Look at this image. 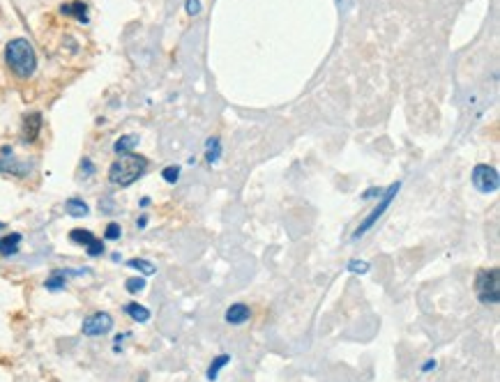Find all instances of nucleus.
<instances>
[{
    "instance_id": "nucleus-1",
    "label": "nucleus",
    "mask_w": 500,
    "mask_h": 382,
    "mask_svg": "<svg viewBox=\"0 0 500 382\" xmlns=\"http://www.w3.org/2000/svg\"><path fill=\"white\" fill-rule=\"evenodd\" d=\"M148 169V159L141 155H120L118 159L111 164L109 169V180L111 184H118V187H129L134 184Z\"/></svg>"
},
{
    "instance_id": "nucleus-2",
    "label": "nucleus",
    "mask_w": 500,
    "mask_h": 382,
    "mask_svg": "<svg viewBox=\"0 0 500 382\" xmlns=\"http://www.w3.org/2000/svg\"><path fill=\"white\" fill-rule=\"evenodd\" d=\"M5 60L9 64V69L21 79L33 77V72L37 67V55H35L33 44L28 40H21V37L12 40L5 46Z\"/></svg>"
},
{
    "instance_id": "nucleus-3",
    "label": "nucleus",
    "mask_w": 500,
    "mask_h": 382,
    "mask_svg": "<svg viewBox=\"0 0 500 382\" xmlns=\"http://www.w3.org/2000/svg\"><path fill=\"white\" fill-rule=\"evenodd\" d=\"M475 293L482 304H498L500 302V269H482L475 276Z\"/></svg>"
},
{
    "instance_id": "nucleus-4",
    "label": "nucleus",
    "mask_w": 500,
    "mask_h": 382,
    "mask_svg": "<svg viewBox=\"0 0 500 382\" xmlns=\"http://www.w3.org/2000/svg\"><path fill=\"white\" fill-rule=\"evenodd\" d=\"M399 189H401V182H392L390 187H387V189L383 191V196H381V198H378V205H376V208H374L372 212L367 214V217H365V221L360 223V226H357V230L353 232V240H360V237H362V235H367V232L376 226V223H378V219H381L383 214H385V210L392 205L394 196L399 193Z\"/></svg>"
},
{
    "instance_id": "nucleus-5",
    "label": "nucleus",
    "mask_w": 500,
    "mask_h": 382,
    "mask_svg": "<svg viewBox=\"0 0 500 382\" xmlns=\"http://www.w3.org/2000/svg\"><path fill=\"white\" fill-rule=\"evenodd\" d=\"M473 184H475V189L482 193H496L500 187V175L494 166L477 164L473 169Z\"/></svg>"
},
{
    "instance_id": "nucleus-6",
    "label": "nucleus",
    "mask_w": 500,
    "mask_h": 382,
    "mask_svg": "<svg viewBox=\"0 0 500 382\" xmlns=\"http://www.w3.org/2000/svg\"><path fill=\"white\" fill-rule=\"evenodd\" d=\"M111 330H113V318L104 311L92 313L83 320V334H86V337H104Z\"/></svg>"
},
{
    "instance_id": "nucleus-7",
    "label": "nucleus",
    "mask_w": 500,
    "mask_h": 382,
    "mask_svg": "<svg viewBox=\"0 0 500 382\" xmlns=\"http://www.w3.org/2000/svg\"><path fill=\"white\" fill-rule=\"evenodd\" d=\"M42 132V116L40 113H30L23 118V138L28 143L37 141V136Z\"/></svg>"
},
{
    "instance_id": "nucleus-8",
    "label": "nucleus",
    "mask_w": 500,
    "mask_h": 382,
    "mask_svg": "<svg viewBox=\"0 0 500 382\" xmlns=\"http://www.w3.org/2000/svg\"><path fill=\"white\" fill-rule=\"evenodd\" d=\"M249 315H252V311H249V306L243 304V302H238V304H230L228 309H226V322L228 325H243L249 320Z\"/></svg>"
},
{
    "instance_id": "nucleus-9",
    "label": "nucleus",
    "mask_w": 500,
    "mask_h": 382,
    "mask_svg": "<svg viewBox=\"0 0 500 382\" xmlns=\"http://www.w3.org/2000/svg\"><path fill=\"white\" fill-rule=\"evenodd\" d=\"M60 12L62 14H67V16H74V18H79L81 23H88V5L86 3H65L60 7Z\"/></svg>"
},
{
    "instance_id": "nucleus-10",
    "label": "nucleus",
    "mask_w": 500,
    "mask_h": 382,
    "mask_svg": "<svg viewBox=\"0 0 500 382\" xmlns=\"http://www.w3.org/2000/svg\"><path fill=\"white\" fill-rule=\"evenodd\" d=\"M18 247H21V235L18 232H9V235L0 240V254L3 256H14Z\"/></svg>"
},
{
    "instance_id": "nucleus-11",
    "label": "nucleus",
    "mask_w": 500,
    "mask_h": 382,
    "mask_svg": "<svg viewBox=\"0 0 500 382\" xmlns=\"http://www.w3.org/2000/svg\"><path fill=\"white\" fill-rule=\"evenodd\" d=\"M138 145V136L136 134H127V136H120L116 145H113V152L116 155H129Z\"/></svg>"
},
{
    "instance_id": "nucleus-12",
    "label": "nucleus",
    "mask_w": 500,
    "mask_h": 382,
    "mask_svg": "<svg viewBox=\"0 0 500 382\" xmlns=\"http://www.w3.org/2000/svg\"><path fill=\"white\" fill-rule=\"evenodd\" d=\"M65 210H67L70 217H88V212H90L88 203L81 198H70L65 203Z\"/></svg>"
},
{
    "instance_id": "nucleus-13",
    "label": "nucleus",
    "mask_w": 500,
    "mask_h": 382,
    "mask_svg": "<svg viewBox=\"0 0 500 382\" xmlns=\"http://www.w3.org/2000/svg\"><path fill=\"white\" fill-rule=\"evenodd\" d=\"M221 157V141L217 136H212L210 141L206 143V162L208 164H217Z\"/></svg>"
},
{
    "instance_id": "nucleus-14",
    "label": "nucleus",
    "mask_w": 500,
    "mask_h": 382,
    "mask_svg": "<svg viewBox=\"0 0 500 382\" xmlns=\"http://www.w3.org/2000/svg\"><path fill=\"white\" fill-rule=\"evenodd\" d=\"M125 311L132 315V320L136 322H145V320H150V311L145 309V306H141L138 302H132V304H127L125 306Z\"/></svg>"
},
{
    "instance_id": "nucleus-15",
    "label": "nucleus",
    "mask_w": 500,
    "mask_h": 382,
    "mask_svg": "<svg viewBox=\"0 0 500 382\" xmlns=\"http://www.w3.org/2000/svg\"><path fill=\"white\" fill-rule=\"evenodd\" d=\"M70 240H72V242H77V245H81V247H86V249L92 245V242H97V237L92 235L90 230H83V228L72 230V232H70Z\"/></svg>"
},
{
    "instance_id": "nucleus-16",
    "label": "nucleus",
    "mask_w": 500,
    "mask_h": 382,
    "mask_svg": "<svg viewBox=\"0 0 500 382\" xmlns=\"http://www.w3.org/2000/svg\"><path fill=\"white\" fill-rule=\"evenodd\" d=\"M226 364H230V355H219V357L212 359V364L208 366V380H217L219 371L224 369Z\"/></svg>"
},
{
    "instance_id": "nucleus-17",
    "label": "nucleus",
    "mask_w": 500,
    "mask_h": 382,
    "mask_svg": "<svg viewBox=\"0 0 500 382\" xmlns=\"http://www.w3.org/2000/svg\"><path fill=\"white\" fill-rule=\"evenodd\" d=\"M127 265L132 267V269H138V272H143L145 276H150V274H155V272H157V267L150 263V260H143V258H132Z\"/></svg>"
},
{
    "instance_id": "nucleus-18",
    "label": "nucleus",
    "mask_w": 500,
    "mask_h": 382,
    "mask_svg": "<svg viewBox=\"0 0 500 382\" xmlns=\"http://www.w3.org/2000/svg\"><path fill=\"white\" fill-rule=\"evenodd\" d=\"M46 291H62L65 288V274L62 272H55L51 279H46Z\"/></svg>"
},
{
    "instance_id": "nucleus-19",
    "label": "nucleus",
    "mask_w": 500,
    "mask_h": 382,
    "mask_svg": "<svg viewBox=\"0 0 500 382\" xmlns=\"http://www.w3.org/2000/svg\"><path fill=\"white\" fill-rule=\"evenodd\" d=\"M162 178L169 184H175L180 180V166H166V169L162 171Z\"/></svg>"
},
{
    "instance_id": "nucleus-20",
    "label": "nucleus",
    "mask_w": 500,
    "mask_h": 382,
    "mask_svg": "<svg viewBox=\"0 0 500 382\" xmlns=\"http://www.w3.org/2000/svg\"><path fill=\"white\" fill-rule=\"evenodd\" d=\"M346 267H348V272H353V274H367L369 272V263H365V260H350Z\"/></svg>"
},
{
    "instance_id": "nucleus-21",
    "label": "nucleus",
    "mask_w": 500,
    "mask_h": 382,
    "mask_svg": "<svg viewBox=\"0 0 500 382\" xmlns=\"http://www.w3.org/2000/svg\"><path fill=\"white\" fill-rule=\"evenodd\" d=\"M127 291L129 293H141L143 291V288H145V279L143 276H136V279H129V281H127Z\"/></svg>"
},
{
    "instance_id": "nucleus-22",
    "label": "nucleus",
    "mask_w": 500,
    "mask_h": 382,
    "mask_svg": "<svg viewBox=\"0 0 500 382\" xmlns=\"http://www.w3.org/2000/svg\"><path fill=\"white\" fill-rule=\"evenodd\" d=\"M120 235H123V228H120L118 223H109V226H106V232H104V237L116 242V240H120Z\"/></svg>"
},
{
    "instance_id": "nucleus-23",
    "label": "nucleus",
    "mask_w": 500,
    "mask_h": 382,
    "mask_svg": "<svg viewBox=\"0 0 500 382\" xmlns=\"http://www.w3.org/2000/svg\"><path fill=\"white\" fill-rule=\"evenodd\" d=\"M86 251H88V256H101V254H104V242H101V240L92 242V245Z\"/></svg>"
},
{
    "instance_id": "nucleus-24",
    "label": "nucleus",
    "mask_w": 500,
    "mask_h": 382,
    "mask_svg": "<svg viewBox=\"0 0 500 382\" xmlns=\"http://www.w3.org/2000/svg\"><path fill=\"white\" fill-rule=\"evenodd\" d=\"M81 171H83V175H86V178H90V175L95 173V166H92L90 159H83V162H81Z\"/></svg>"
},
{
    "instance_id": "nucleus-25",
    "label": "nucleus",
    "mask_w": 500,
    "mask_h": 382,
    "mask_svg": "<svg viewBox=\"0 0 500 382\" xmlns=\"http://www.w3.org/2000/svg\"><path fill=\"white\" fill-rule=\"evenodd\" d=\"M201 12V0H187V14H199Z\"/></svg>"
},
{
    "instance_id": "nucleus-26",
    "label": "nucleus",
    "mask_w": 500,
    "mask_h": 382,
    "mask_svg": "<svg viewBox=\"0 0 500 382\" xmlns=\"http://www.w3.org/2000/svg\"><path fill=\"white\" fill-rule=\"evenodd\" d=\"M381 196H383V189L381 187H372V189H367V193H362V198L365 201H369V198H381Z\"/></svg>"
},
{
    "instance_id": "nucleus-27",
    "label": "nucleus",
    "mask_w": 500,
    "mask_h": 382,
    "mask_svg": "<svg viewBox=\"0 0 500 382\" xmlns=\"http://www.w3.org/2000/svg\"><path fill=\"white\" fill-rule=\"evenodd\" d=\"M433 369H436V361H433V359L424 361V364H422V373H429V371H433Z\"/></svg>"
},
{
    "instance_id": "nucleus-28",
    "label": "nucleus",
    "mask_w": 500,
    "mask_h": 382,
    "mask_svg": "<svg viewBox=\"0 0 500 382\" xmlns=\"http://www.w3.org/2000/svg\"><path fill=\"white\" fill-rule=\"evenodd\" d=\"M145 223H148V217H145V214H143V217H138V221H136V226H138V228H145Z\"/></svg>"
},
{
    "instance_id": "nucleus-29",
    "label": "nucleus",
    "mask_w": 500,
    "mask_h": 382,
    "mask_svg": "<svg viewBox=\"0 0 500 382\" xmlns=\"http://www.w3.org/2000/svg\"><path fill=\"white\" fill-rule=\"evenodd\" d=\"M3 228H5V223H3V221H0V230H3Z\"/></svg>"
}]
</instances>
